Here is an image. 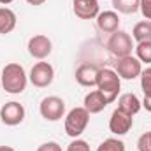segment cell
Returning <instances> with one entry per match:
<instances>
[{
  "label": "cell",
  "mask_w": 151,
  "mask_h": 151,
  "mask_svg": "<svg viewBox=\"0 0 151 151\" xmlns=\"http://www.w3.org/2000/svg\"><path fill=\"white\" fill-rule=\"evenodd\" d=\"M137 150L139 151H151V130L142 134L137 141Z\"/></svg>",
  "instance_id": "cell-22"
},
{
  "label": "cell",
  "mask_w": 151,
  "mask_h": 151,
  "mask_svg": "<svg viewBox=\"0 0 151 151\" xmlns=\"http://www.w3.org/2000/svg\"><path fill=\"white\" fill-rule=\"evenodd\" d=\"M0 119L7 127H16L25 119V107L19 102H7L0 109Z\"/></svg>",
  "instance_id": "cell-8"
},
{
  "label": "cell",
  "mask_w": 151,
  "mask_h": 151,
  "mask_svg": "<svg viewBox=\"0 0 151 151\" xmlns=\"http://www.w3.org/2000/svg\"><path fill=\"white\" fill-rule=\"evenodd\" d=\"M99 67L93 63H83L76 70V81L81 86H97V77H99Z\"/></svg>",
  "instance_id": "cell-12"
},
{
  "label": "cell",
  "mask_w": 151,
  "mask_h": 151,
  "mask_svg": "<svg viewBox=\"0 0 151 151\" xmlns=\"http://www.w3.org/2000/svg\"><path fill=\"white\" fill-rule=\"evenodd\" d=\"M12 0H0V4H4V5H7V4H11Z\"/></svg>",
  "instance_id": "cell-29"
},
{
  "label": "cell",
  "mask_w": 151,
  "mask_h": 151,
  "mask_svg": "<svg viewBox=\"0 0 151 151\" xmlns=\"http://www.w3.org/2000/svg\"><path fill=\"white\" fill-rule=\"evenodd\" d=\"M55 79V69L47 62H37L30 70V83L37 88H46Z\"/></svg>",
  "instance_id": "cell-6"
},
{
  "label": "cell",
  "mask_w": 151,
  "mask_h": 151,
  "mask_svg": "<svg viewBox=\"0 0 151 151\" xmlns=\"http://www.w3.org/2000/svg\"><path fill=\"white\" fill-rule=\"evenodd\" d=\"M139 4L141 0H113V7L118 12L123 14H134L139 11Z\"/></svg>",
  "instance_id": "cell-18"
},
{
  "label": "cell",
  "mask_w": 151,
  "mask_h": 151,
  "mask_svg": "<svg viewBox=\"0 0 151 151\" xmlns=\"http://www.w3.org/2000/svg\"><path fill=\"white\" fill-rule=\"evenodd\" d=\"M90 113L84 107H74L65 116V134L72 139H77L88 127Z\"/></svg>",
  "instance_id": "cell-3"
},
{
  "label": "cell",
  "mask_w": 151,
  "mask_h": 151,
  "mask_svg": "<svg viewBox=\"0 0 151 151\" xmlns=\"http://www.w3.org/2000/svg\"><path fill=\"white\" fill-rule=\"evenodd\" d=\"M141 72H142V65H141L139 58H134L132 55L118 58V62H116V74L119 76V79L130 81V79L139 77Z\"/></svg>",
  "instance_id": "cell-7"
},
{
  "label": "cell",
  "mask_w": 151,
  "mask_h": 151,
  "mask_svg": "<svg viewBox=\"0 0 151 151\" xmlns=\"http://www.w3.org/2000/svg\"><path fill=\"white\" fill-rule=\"evenodd\" d=\"M27 2H28L30 5H42L46 0H27Z\"/></svg>",
  "instance_id": "cell-27"
},
{
  "label": "cell",
  "mask_w": 151,
  "mask_h": 151,
  "mask_svg": "<svg viewBox=\"0 0 151 151\" xmlns=\"http://www.w3.org/2000/svg\"><path fill=\"white\" fill-rule=\"evenodd\" d=\"M132 37L135 39L137 42H146L151 40V21L150 19H144V21H139L134 30H132Z\"/></svg>",
  "instance_id": "cell-17"
},
{
  "label": "cell",
  "mask_w": 151,
  "mask_h": 151,
  "mask_svg": "<svg viewBox=\"0 0 151 151\" xmlns=\"http://www.w3.org/2000/svg\"><path fill=\"white\" fill-rule=\"evenodd\" d=\"M107 49L109 53L116 56V58H123V56H128L132 55V49H134V42L130 34L123 32V30H116L111 34V37L107 40Z\"/></svg>",
  "instance_id": "cell-4"
},
{
  "label": "cell",
  "mask_w": 151,
  "mask_h": 151,
  "mask_svg": "<svg viewBox=\"0 0 151 151\" xmlns=\"http://www.w3.org/2000/svg\"><path fill=\"white\" fill-rule=\"evenodd\" d=\"M107 99L99 91V90H93V91H90L86 97H84V109L88 111L90 114H99L100 111H104L106 107H107Z\"/></svg>",
  "instance_id": "cell-14"
},
{
  "label": "cell",
  "mask_w": 151,
  "mask_h": 151,
  "mask_svg": "<svg viewBox=\"0 0 151 151\" xmlns=\"http://www.w3.org/2000/svg\"><path fill=\"white\" fill-rule=\"evenodd\" d=\"M67 151H90V144L83 139H74L69 146H67Z\"/></svg>",
  "instance_id": "cell-23"
},
{
  "label": "cell",
  "mask_w": 151,
  "mask_h": 151,
  "mask_svg": "<svg viewBox=\"0 0 151 151\" xmlns=\"http://www.w3.org/2000/svg\"><path fill=\"white\" fill-rule=\"evenodd\" d=\"M0 151H16L12 146H0Z\"/></svg>",
  "instance_id": "cell-28"
},
{
  "label": "cell",
  "mask_w": 151,
  "mask_h": 151,
  "mask_svg": "<svg viewBox=\"0 0 151 151\" xmlns=\"http://www.w3.org/2000/svg\"><path fill=\"white\" fill-rule=\"evenodd\" d=\"M27 83H28V77H27L23 65L7 63L4 67V70H2V88L7 93H12V95L23 93L25 88H27Z\"/></svg>",
  "instance_id": "cell-1"
},
{
  "label": "cell",
  "mask_w": 151,
  "mask_h": 151,
  "mask_svg": "<svg viewBox=\"0 0 151 151\" xmlns=\"http://www.w3.org/2000/svg\"><path fill=\"white\" fill-rule=\"evenodd\" d=\"M16 14L14 11H11L9 7H0V34L5 35V34H11L14 28H16Z\"/></svg>",
  "instance_id": "cell-16"
},
{
  "label": "cell",
  "mask_w": 151,
  "mask_h": 151,
  "mask_svg": "<svg viewBox=\"0 0 151 151\" xmlns=\"http://www.w3.org/2000/svg\"><path fill=\"white\" fill-rule=\"evenodd\" d=\"M97 151H125V142L119 141V139H106L99 148Z\"/></svg>",
  "instance_id": "cell-20"
},
{
  "label": "cell",
  "mask_w": 151,
  "mask_h": 151,
  "mask_svg": "<svg viewBox=\"0 0 151 151\" xmlns=\"http://www.w3.org/2000/svg\"><path fill=\"white\" fill-rule=\"evenodd\" d=\"M97 27L104 34H113L119 28V16L114 11H104L97 16Z\"/></svg>",
  "instance_id": "cell-13"
},
{
  "label": "cell",
  "mask_w": 151,
  "mask_h": 151,
  "mask_svg": "<svg viewBox=\"0 0 151 151\" xmlns=\"http://www.w3.org/2000/svg\"><path fill=\"white\" fill-rule=\"evenodd\" d=\"M141 104H142V107H144L148 113H151V95H144V100H142Z\"/></svg>",
  "instance_id": "cell-26"
},
{
  "label": "cell",
  "mask_w": 151,
  "mask_h": 151,
  "mask_svg": "<svg viewBox=\"0 0 151 151\" xmlns=\"http://www.w3.org/2000/svg\"><path fill=\"white\" fill-rule=\"evenodd\" d=\"M74 14L79 19H95L99 16V0H72Z\"/></svg>",
  "instance_id": "cell-11"
},
{
  "label": "cell",
  "mask_w": 151,
  "mask_h": 151,
  "mask_svg": "<svg viewBox=\"0 0 151 151\" xmlns=\"http://www.w3.org/2000/svg\"><path fill=\"white\" fill-rule=\"evenodd\" d=\"M139 11L142 12V16H144L146 19H150L151 21V0H141V4H139Z\"/></svg>",
  "instance_id": "cell-24"
},
{
  "label": "cell",
  "mask_w": 151,
  "mask_h": 151,
  "mask_svg": "<svg viewBox=\"0 0 151 151\" xmlns=\"http://www.w3.org/2000/svg\"><path fill=\"white\" fill-rule=\"evenodd\" d=\"M119 86H121V81H119V76L116 74L111 69H100L99 70V77H97V90L107 99V102L111 104L118 99V93H119Z\"/></svg>",
  "instance_id": "cell-2"
},
{
  "label": "cell",
  "mask_w": 151,
  "mask_h": 151,
  "mask_svg": "<svg viewBox=\"0 0 151 151\" xmlns=\"http://www.w3.org/2000/svg\"><path fill=\"white\" fill-rule=\"evenodd\" d=\"M141 107H142V104H141V100L134 93H123L119 97V100H118V109L127 114H130V116H135L141 111Z\"/></svg>",
  "instance_id": "cell-15"
},
{
  "label": "cell",
  "mask_w": 151,
  "mask_h": 151,
  "mask_svg": "<svg viewBox=\"0 0 151 151\" xmlns=\"http://www.w3.org/2000/svg\"><path fill=\"white\" fill-rule=\"evenodd\" d=\"M39 111L40 116L47 121H58L63 118L65 114V102L60 99V97H46L40 100V106H39Z\"/></svg>",
  "instance_id": "cell-5"
},
{
  "label": "cell",
  "mask_w": 151,
  "mask_h": 151,
  "mask_svg": "<svg viewBox=\"0 0 151 151\" xmlns=\"http://www.w3.org/2000/svg\"><path fill=\"white\" fill-rule=\"evenodd\" d=\"M141 88L144 95H151V67L141 72Z\"/></svg>",
  "instance_id": "cell-21"
},
{
  "label": "cell",
  "mask_w": 151,
  "mask_h": 151,
  "mask_svg": "<svg viewBox=\"0 0 151 151\" xmlns=\"http://www.w3.org/2000/svg\"><path fill=\"white\" fill-rule=\"evenodd\" d=\"M27 47H28L30 56H34V58H37V60H44V58H47V56L51 55V51H53V42H51L49 37L39 34V35L30 37Z\"/></svg>",
  "instance_id": "cell-9"
},
{
  "label": "cell",
  "mask_w": 151,
  "mask_h": 151,
  "mask_svg": "<svg viewBox=\"0 0 151 151\" xmlns=\"http://www.w3.org/2000/svg\"><path fill=\"white\" fill-rule=\"evenodd\" d=\"M135 53H137V58H139L141 63H142V62H144V63H151V40L137 42Z\"/></svg>",
  "instance_id": "cell-19"
},
{
  "label": "cell",
  "mask_w": 151,
  "mask_h": 151,
  "mask_svg": "<svg viewBox=\"0 0 151 151\" xmlns=\"http://www.w3.org/2000/svg\"><path fill=\"white\" fill-rule=\"evenodd\" d=\"M134 125V118L130 114L123 113L119 109H114L111 114V119H109V130L113 132L114 135H125L130 132Z\"/></svg>",
  "instance_id": "cell-10"
},
{
  "label": "cell",
  "mask_w": 151,
  "mask_h": 151,
  "mask_svg": "<svg viewBox=\"0 0 151 151\" xmlns=\"http://www.w3.org/2000/svg\"><path fill=\"white\" fill-rule=\"evenodd\" d=\"M37 151H62V146H60L58 142L51 141V142H44V144H40V146L37 148Z\"/></svg>",
  "instance_id": "cell-25"
}]
</instances>
